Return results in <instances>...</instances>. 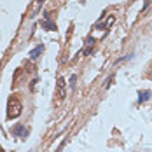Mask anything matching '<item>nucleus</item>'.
<instances>
[{
  "label": "nucleus",
  "mask_w": 152,
  "mask_h": 152,
  "mask_svg": "<svg viewBox=\"0 0 152 152\" xmlns=\"http://www.w3.org/2000/svg\"><path fill=\"white\" fill-rule=\"evenodd\" d=\"M23 112V103L18 96H11L7 102V119H18Z\"/></svg>",
  "instance_id": "nucleus-1"
},
{
  "label": "nucleus",
  "mask_w": 152,
  "mask_h": 152,
  "mask_svg": "<svg viewBox=\"0 0 152 152\" xmlns=\"http://www.w3.org/2000/svg\"><path fill=\"white\" fill-rule=\"evenodd\" d=\"M12 133H14L16 137H19V138H25L26 135H28V131H26V128H25L23 124H16L14 128H12Z\"/></svg>",
  "instance_id": "nucleus-2"
},
{
  "label": "nucleus",
  "mask_w": 152,
  "mask_h": 152,
  "mask_svg": "<svg viewBox=\"0 0 152 152\" xmlns=\"http://www.w3.org/2000/svg\"><path fill=\"white\" fill-rule=\"evenodd\" d=\"M65 94H66V93H65V79H61L60 77V79H58V96L63 100Z\"/></svg>",
  "instance_id": "nucleus-3"
},
{
  "label": "nucleus",
  "mask_w": 152,
  "mask_h": 152,
  "mask_svg": "<svg viewBox=\"0 0 152 152\" xmlns=\"http://www.w3.org/2000/svg\"><path fill=\"white\" fill-rule=\"evenodd\" d=\"M138 96H140V98H138V105H142L143 102H147V100L151 98L152 93L151 91H140V93H138Z\"/></svg>",
  "instance_id": "nucleus-4"
},
{
  "label": "nucleus",
  "mask_w": 152,
  "mask_h": 152,
  "mask_svg": "<svg viewBox=\"0 0 152 152\" xmlns=\"http://www.w3.org/2000/svg\"><path fill=\"white\" fill-rule=\"evenodd\" d=\"M44 4V0H35V4H33V7H31V12H30V16L31 18H35L37 16V12H39V7Z\"/></svg>",
  "instance_id": "nucleus-5"
},
{
  "label": "nucleus",
  "mask_w": 152,
  "mask_h": 152,
  "mask_svg": "<svg viewBox=\"0 0 152 152\" xmlns=\"http://www.w3.org/2000/svg\"><path fill=\"white\" fill-rule=\"evenodd\" d=\"M42 51H44V47H42V46L35 47V49H33V51L30 53V58H31V60H37V58L40 56V53H42Z\"/></svg>",
  "instance_id": "nucleus-6"
},
{
  "label": "nucleus",
  "mask_w": 152,
  "mask_h": 152,
  "mask_svg": "<svg viewBox=\"0 0 152 152\" xmlns=\"http://www.w3.org/2000/svg\"><path fill=\"white\" fill-rule=\"evenodd\" d=\"M114 21H115V18H114V16H110V18L107 19V28H110V25H112ZM94 26H96V28H103V23H96Z\"/></svg>",
  "instance_id": "nucleus-7"
},
{
  "label": "nucleus",
  "mask_w": 152,
  "mask_h": 152,
  "mask_svg": "<svg viewBox=\"0 0 152 152\" xmlns=\"http://www.w3.org/2000/svg\"><path fill=\"white\" fill-rule=\"evenodd\" d=\"M44 25H46V26H44L46 30H56V25H54V23H49V21H46Z\"/></svg>",
  "instance_id": "nucleus-8"
},
{
  "label": "nucleus",
  "mask_w": 152,
  "mask_h": 152,
  "mask_svg": "<svg viewBox=\"0 0 152 152\" xmlns=\"http://www.w3.org/2000/svg\"><path fill=\"white\" fill-rule=\"evenodd\" d=\"M75 79H77L75 75H72V79H70V86H72V88H74V84H75Z\"/></svg>",
  "instance_id": "nucleus-9"
},
{
  "label": "nucleus",
  "mask_w": 152,
  "mask_h": 152,
  "mask_svg": "<svg viewBox=\"0 0 152 152\" xmlns=\"http://www.w3.org/2000/svg\"><path fill=\"white\" fill-rule=\"evenodd\" d=\"M0 152H4V149H2V147H0Z\"/></svg>",
  "instance_id": "nucleus-10"
}]
</instances>
